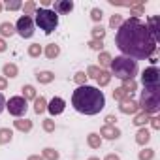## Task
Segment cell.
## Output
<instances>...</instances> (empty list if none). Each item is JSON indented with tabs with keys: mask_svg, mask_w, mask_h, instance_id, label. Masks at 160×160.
Masks as SVG:
<instances>
[{
	"mask_svg": "<svg viewBox=\"0 0 160 160\" xmlns=\"http://www.w3.org/2000/svg\"><path fill=\"white\" fill-rule=\"evenodd\" d=\"M98 60H100L102 66H109V64H111V55H109V53H100V58H98Z\"/></svg>",
	"mask_w": 160,
	"mask_h": 160,
	"instance_id": "cell-36",
	"label": "cell"
},
{
	"mask_svg": "<svg viewBox=\"0 0 160 160\" xmlns=\"http://www.w3.org/2000/svg\"><path fill=\"white\" fill-rule=\"evenodd\" d=\"M149 139H151L149 130H147V128H139V132L136 134V143H138V145H145Z\"/></svg>",
	"mask_w": 160,
	"mask_h": 160,
	"instance_id": "cell-15",
	"label": "cell"
},
{
	"mask_svg": "<svg viewBox=\"0 0 160 160\" xmlns=\"http://www.w3.org/2000/svg\"><path fill=\"white\" fill-rule=\"evenodd\" d=\"M109 68H111V73L115 77H119L121 81H128V79H134L138 73V60L121 55V57L111 58Z\"/></svg>",
	"mask_w": 160,
	"mask_h": 160,
	"instance_id": "cell-3",
	"label": "cell"
},
{
	"mask_svg": "<svg viewBox=\"0 0 160 160\" xmlns=\"http://www.w3.org/2000/svg\"><path fill=\"white\" fill-rule=\"evenodd\" d=\"M36 79H38L40 83H51L53 79H55V73H51V72H38Z\"/></svg>",
	"mask_w": 160,
	"mask_h": 160,
	"instance_id": "cell-20",
	"label": "cell"
},
{
	"mask_svg": "<svg viewBox=\"0 0 160 160\" xmlns=\"http://www.w3.org/2000/svg\"><path fill=\"white\" fill-rule=\"evenodd\" d=\"M100 72H102V70H100L98 66H89V70H87V77H94V79H96V77L100 75Z\"/></svg>",
	"mask_w": 160,
	"mask_h": 160,
	"instance_id": "cell-37",
	"label": "cell"
},
{
	"mask_svg": "<svg viewBox=\"0 0 160 160\" xmlns=\"http://www.w3.org/2000/svg\"><path fill=\"white\" fill-rule=\"evenodd\" d=\"M147 28H149V32H151V36L154 38V42H158L160 40V19L156 17V15H152V17H149V23H147Z\"/></svg>",
	"mask_w": 160,
	"mask_h": 160,
	"instance_id": "cell-12",
	"label": "cell"
},
{
	"mask_svg": "<svg viewBox=\"0 0 160 160\" xmlns=\"http://www.w3.org/2000/svg\"><path fill=\"white\" fill-rule=\"evenodd\" d=\"M2 8H4V6H2V4H0V12H2Z\"/></svg>",
	"mask_w": 160,
	"mask_h": 160,
	"instance_id": "cell-49",
	"label": "cell"
},
{
	"mask_svg": "<svg viewBox=\"0 0 160 160\" xmlns=\"http://www.w3.org/2000/svg\"><path fill=\"white\" fill-rule=\"evenodd\" d=\"M136 87H138V83L134 81V79H128V81H124V85H122V89H124L128 94H132V92L136 91Z\"/></svg>",
	"mask_w": 160,
	"mask_h": 160,
	"instance_id": "cell-30",
	"label": "cell"
},
{
	"mask_svg": "<svg viewBox=\"0 0 160 160\" xmlns=\"http://www.w3.org/2000/svg\"><path fill=\"white\" fill-rule=\"evenodd\" d=\"M2 51H6V42L0 40V53H2Z\"/></svg>",
	"mask_w": 160,
	"mask_h": 160,
	"instance_id": "cell-47",
	"label": "cell"
},
{
	"mask_svg": "<svg viewBox=\"0 0 160 160\" xmlns=\"http://www.w3.org/2000/svg\"><path fill=\"white\" fill-rule=\"evenodd\" d=\"M6 87H8L6 77H0V91H6Z\"/></svg>",
	"mask_w": 160,
	"mask_h": 160,
	"instance_id": "cell-42",
	"label": "cell"
},
{
	"mask_svg": "<svg viewBox=\"0 0 160 160\" xmlns=\"http://www.w3.org/2000/svg\"><path fill=\"white\" fill-rule=\"evenodd\" d=\"M115 121H117V119H115L113 115H108V117H106V122H108V124H111V126H113V122H115Z\"/></svg>",
	"mask_w": 160,
	"mask_h": 160,
	"instance_id": "cell-44",
	"label": "cell"
},
{
	"mask_svg": "<svg viewBox=\"0 0 160 160\" xmlns=\"http://www.w3.org/2000/svg\"><path fill=\"white\" fill-rule=\"evenodd\" d=\"M72 106L75 111L83 115H96L104 109L106 106V96L100 89L91 87V85H81L77 87L72 94Z\"/></svg>",
	"mask_w": 160,
	"mask_h": 160,
	"instance_id": "cell-2",
	"label": "cell"
},
{
	"mask_svg": "<svg viewBox=\"0 0 160 160\" xmlns=\"http://www.w3.org/2000/svg\"><path fill=\"white\" fill-rule=\"evenodd\" d=\"M141 83L145 89H154L160 87V72L156 66H149L145 68V72L141 73Z\"/></svg>",
	"mask_w": 160,
	"mask_h": 160,
	"instance_id": "cell-6",
	"label": "cell"
},
{
	"mask_svg": "<svg viewBox=\"0 0 160 160\" xmlns=\"http://www.w3.org/2000/svg\"><path fill=\"white\" fill-rule=\"evenodd\" d=\"M28 55L34 57V58L40 57V55H42V45H40V43H32V45L28 47Z\"/></svg>",
	"mask_w": 160,
	"mask_h": 160,
	"instance_id": "cell-27",
	"label": "cell"
},
{
	"mask_svg": "<svg viewBox=\"0 0 160 160\" xmlns=\"http://www.w3.org/2000/svg\"><path fill=\"white\" fill-rule=\"evenodd\" d=\"M19 8H23V2H19V0H12V2L8 0V2H6V10L8 12H15Z\"/></svg>",
	"mask_w": 160,
	"mask_h": 160,
	"instance_id": "cell-28",
	"label": "cell"
},
{
	"mask_svg": "<svg viewBox=\"0 0 160 160\" xmlns=\"http://www.w3.org/2000/svg\"><path fill=\"white\" fill-rule=\"evenodd\" d=\"M89 160H100V158H98V156H91Z\"/></svg>",
	"mask_w": 160,
	"mask_h": 160,
	"instance_id": "cell-48",
	"label": "cell"
},
{
	"mask_svg": "<svg viewBox=\"0 0 160 160\" xmlns=\"http://www.w3.org/2000/svg\"><path fill=\"white\" fill-rule=\"evenodd\" d=\"M89 47L94 49V51H100V49L104 47V43H102V40H91V42H89Z\"/></svg>",
	"mask_w": 160,
	"mask_h": 160,
	"instance_id": "cell-39",
	"label": "cell"
},
{
	"mask_svg": "<svg viewBox=\"0 0 160 160\" xmlns=\"http://www.w3.org/2000/svg\"><path fill=\"white\" fill-rule=\"evenodd\" d=\"M72 10H73V2H72V0H57L53 12L57 15H64V13H70Z\"/></svg>",
	"mask_w": 160,
	"mask_h": 160,
	"instance_id": "cell-11",
	"label": "cell"
},
{
	"mask_svg": "<svg viewBox=\"0 0 160 160\" xmlns=\"http://www.w3.org/2000/svg\"><path fill=\"white\" fill-rule=\"evenodd\" d=\"M43 160H57L58 158V152L55 151V149H51V147H47V149H43Z\"/></svg>",
	"mask_w": 160,
	"mask_h": 160,
	"instance_id": "cell-26",
	"label": "cell"
},
{
	"mask_svg": "<svg viewBox=\"0 0 160 160\" xmlns=\"http://www.w3.org/2000/svg\"><path fill=\"white\" fill-rule=\"evenodd\" d=\"M58 55H60V47H58L57 43H49V45L45 47V57H47V58L53 60V58H57Z\"/></svg>",
	"mask_w": 160,
	"mask_h": 160,
	"instance_id": "cell-16",
	"label": "cell"
},
{
	"mask_svg": "<svg viewBox=\"0 0 160 160\" xmlns=\"http://www.w3.org/2000/svg\"><path fill=\"white\" fill-rule=\"evenodd\" d=\"M121 25H122V17H121V15H113V17L109 19V27H111V28H119Z\"/></svg>",
	"mask_w": 160,
	"mask_h": 160,
	"instance_id": "cell-34",
	"label": "cell"
},
{
	"mask_svg": "<svg viewBox=\"0 0 160 160\" xmlns=\"http://www.w3.org/2000/svg\"><path fill=\"white\" fill-rule=\"evenodd\" d=\"M143 113H156L160 109V87L154 89H143L141 96H139V104H138Z\"/></svg>",
	"mask_w": 160,
	"mask_h": 160,
	"instance_id": "cell-4",
	"label": "cell"
},
{
	"mask_svg": "<svg viewBox=\"0 0 160 160\" xmlns=\"http://www.w3.org/2000/svg\"><path fill=\"white\" fill-rule=\"evenodd\" d=\"M149 119H151V115H149V113H139V115H136L134 124H136V126H143V124H147V122H149Z\"/></svg>",
	"mask_w": 160,
	"mask_h": 160,
	"instance_id": "cell-25",
	"label": "cell"
},
{
	"mask_svg": "<svg viewBox=\"0 0 160 160\" xmlns=\"http://www.w3.org/2000/svg\"><path fill=\"white\" fill-rule=\"evenodd\" d=\"M109 79H111V73H109V72H106V70H102V72H100V75L96 77V81H98V85H100V87H106V85L109 83Z\"/></svg>",
	"mask_w": 160,
	"mask_h": 160,
	"instance_id": "cell-22",
	"label": "cell"
},
{
	"mask_svg": "<svg viewBox=\"0 0 160 160\" xmlns=\"http://www.w3.org/2000/svg\"><path fill=\"white\" fill-rule=\"evenodd\" d=\"M64 108H66V102H64L62 98L55 96V98L49 102V106H47V111H49L51 115H60V113L64 111Z\"/></svg>",
	"mask_w": 160,
	"mask_h": 160,
	"instance_id": "cell-10",
	"label": "cell"
},
{
	"mask_svg": "<svg viewBox=\"0 0 160 160\" xmlns=\"http://www.w3.org/2000/svg\"><path fill=\"white\" fill-rule=\"evenodd\" d=\"M27 160H43V156H40V154H32V156H28Z\"/></svg>",
	"mask_w": 160,
	"mask_h": 160,
	"instance_id": "cell-45",
	"label": "cell"
},
{
	"mask_svg": "<svg viewBox=\"0 0 160 160\" xmlns=\"http://www.w3.org/2000/svg\"><path fill=\"white\" fill-rule=\"evenodd\" d=\"M23 10H25V15L28 17V15L36 13V10H38V8H36V4H34V2H27V4L23 6Z\"/></svg>",
	"mask_w": 160,
	"mask_h": 160,
	"instance_id": "cell-32",
	"label": "cell"
},
{
	"mask_svg": "<svg viewBox=\"0 0 160 160\" xmlns=\"http://www.w3.org/2000/svg\"><path fill=\"white\" fill-rule=\"evenodd\" d=\"M15 30L19 32L21 38H32V34H34V21L30 17L23 15V17H19V21L15 25Z\"/></svg>",
	"mask_w": 160,
	"mask_h": 160,
	"instance_id": "cell-8",
	"label": "cell"
},
{
	"mask_svg": "<svg viewBox=\"0 0 160 160\" xmlns=\"http://www.w3.org/2000/svg\"><path fill=\"white\" fill-rule=\"evenodd\" d=\"M119 109L124 113V115H134V113H138V109H139V106L132 100V94H128L126 98H122L121 100V106H119Z\"/></svg>",
	"mask_w": 160,
	"mask_h": 160,
	"instance_id": "cell-9",
	"label": "cell"
},
{
	"mask_svg": "<svg viewBox=\"0 0 160 160\" xmlns=\"http://www.w3.org/2000/svg\"><path fill=\"white\" fill-rule=\"evenodd\" d=\"M98 136L100 138H106V139H117L121 136V130L115 128V126H111V124H106V126H102V130H100Z\"/></svg>",
	"mask_w": 160,
	"mask_h": 160,
	"instance_id": "cell-13",
	"label": "cell"
},
{
	"mask_svg": "<svg viewBox=\"0 0 160 160\" xmlns=\"http://www.w3.org/2000/svg\"><path fill=\"white\" fill-rule=\"evenodd\" d=\"M104 34H106V30H104L102 27H94V28H92V40H102Z\"/></svg>",
	"mask_w": 160,
	"mask_h": 160,
	"instance_id": "cell-35",
	"label": "cell"
},
{
	"mask_svg": "<svg viewBox=\"0 0 160 160\" xmlns=\"http://www.w3.org/2000/svg\"><path fill=\"white\" fill-rule=\"evenodd\" d=\"M115 43L124 57H130L134 60L136 58L138 60L151 58L152 53L156 51V42L151 36L147 25L136 17L122 21V25L117 28Z\"/></svg>",
	"mask_w": 160,
	"mask_h": 160,
	"instance_id": "cell-1",
	"label": "cell"
},
{
	"mask_svg": "<svg viewBox=\"0 0 160 160\" xmlns=\"http://www.w3.org/2000/svg\"><path fill=\"white\" fill-rule=\"evenodd\" d=\"M23 98H25L27 102L36 98V91H34V87H32V85H25V87H23Z\"/></svg>",
	"mask_w": 160,
	"mask_h": 160,
	"instance_id": "cell-23",
	"label": "cell"
},
{
	"mask_svg": "<svg viewBox=\"0 0 160 160\" xmlns=\"http://www.w3.org/2000/svg\"><path fill=\"white\" fill-rule=\"evenodd\" d=\"M149 121H151V124H152V128H154V130H158V128H160V121H158V117H151Z\"/></svg>",
	"mask_w": 160,
	"mask_h": 160,
	"instance_id": "cell-41",
	"label": "cell"
},
{
	"mask_svg": "<svg viewBox=\"0 0 160 160\" xmlns=\"http://www.w3.org/2000/svg\"><path fill=\"white\" fill-rule=\"evenodd\" d=\"M12 136H13V132L10 128H0V145L12 141Z\"/></svg>",
	"mask_w": 160,
	"mask_h": 160,
	"instance_id": "cell-21",
	"label": "cell"
},
{
	"mask_svg": "<svg viewBox=\"0 0 160 160\" xmlns=\"http://www.w3.org/2000/svg\"><path fill=\"white\" fill-rule=\"evenodd\" d=\"M2 72H4V75L6 77H17V66L15 64H6L4 68H2Z\"/></svg>",
	"mask_w": 160,
	"mask_h": 160,
	"instance_id": "cell-24",
	"label": "cell"
},
{
	"mask_svg": "<svg viewBox=\"0 0 160 160\" xmlns=\"http://www.w3.org/2000/svg\"><path fill=\"white\" fill-rule=\"evenodd\" d=\"M152 156H154V151H152V149H143V151H139V160H152Z\"/></svg>",
	"mask_w": 160,
	"mask_h": 160,
	"instance_id": "cell-31",
	"label": "cell"
},
{
	"mask_svg": "<svg viewBox=\"0 0 160 160\" xmlns=\"http://www.w3.org/2000/svg\"><path fill=\"white\" fill-rule=\"evenodd\" d=\"M45 109H47V102H45V98H43V96H40V98L36 96V98H34V111L40 115V113H43Z\"/></svg>",
	"mask_w": 160,
	"mask_h": 160,
	"instance_id": "cell-17",
	"label": "cell"
},
{
	"mask_svg": "<svg viewBox=\"0 0 160 160\" xmlns=\"http://www.w3.org/2000/svg\"><path fill=\"white\" fill-rule=\"evenodd\" d=\"M104 160H121V158H119L117 154H108V156H106Z\"/></svg>",
	"mask_w": 160,
	"mask_h": 160,
	"instance_id": "cell-46",
	"label": "cell"
},
{
	"mask_svg": "<svg viewBox=\"0 0 160 160\" xmlns=\"http://www.w3.org/2000/svg\"><path fill=\"white\" fill-rule=\"evenodd\" d=\"M126 96H128V92H126L122 87H119V89H115V91H113V98H115V100H119V102H121L122 98H126Z\"/></svg>",
	"mask_w": 160,
	"mask_h": 160,
	"instance_id": "cell-33",
	"label": "cell"
},
{
	"mask_svg": "<svg viewBox=\"0 0 160 160\" xmlns=\"http://www.w3.org/2000/svg\"><path fill=\"white\" fill-rule=\"evenodd\" d=\"M13 124L21 132H30L32 130V121H28V119H17V121H13Z\"/></svg>",
	"mask_w": 160,
	"mask_h": 160,
	"instance_id": "cell-14",
	"label": "cell"
},
{
	"mask_svg": "<svg viewBox=\"0 0 160 160\" xmlns=\"http://www.w3.org/2000/svg\"><path fill=\"white\" fill-rule=\"evenodd\" d=\"M43 130L45 132H55V121L53 119H45L43 121Z\"/></svg>",
	"mask_w": 160,
	"mask_h": 160,
	"instance_id": "cell-38",
	"label": "cell"
},
{
	"mask_svg": "<svg viewBox=\"0 0 160 160\" xmlns=\"http://www.w3.org/2000/svg\"><path fill=\"white\" fill-rule=\"evenodd\" d=\"M13 32H15V27L12 23H2V25H0V34H2L4 38L13 36Z\"/></svg>",
	"mask_w": 160,
	"mask_h": 160,
	"instance_id": "cell-19",
	"label": "cell"
},
{
	"mask_svg": "<svg viewBox=\"0 0 160 160\" xmlns=\"http://www.w3.org/2000/svg\"><path fill=\"white\" fill-rule=\"evenodd\" d=\"M36 25H38L45 34H51V32L57 28V25H58V15H57L53 10H43V8H40V10H36Z\"/></svg>",
	"mask_w": 160,
	"mask_h": 160,
	"instance_id": "cell-5",
	"label": "cell"
},
{
	"mask_svg": "<svg viewBox=\"0 0 160 160\" xmlns=\"http://www.w3.org/2000/svg\"><path fill=\"white\" fill-rule=\"evenodd\" d=\"M6 108H8L10 115H13V117H19V119H21V117L27 113L28 104H27V100H25L23 96H13V98H10V100L6 102Z\"/></svg>",
	"mask_w": 160,
	"mask_h": 160,
	"instance_id": "cell-7",
	"label": "cell"
},
{
	"mask_svg": "<svg viewBox=\"0 0 160 160\" xmlns=\"http://www.w3.org/2000/svg\"><path fill=\"white\" fill-rule=\"evenodd\" d=\"M73 81L81 87V85H85V81H87V73L85 72H77L75 75H73Z\"/></svg>",
	"mask_w": 160,
	"mask_h": 160,
	"instance_id": "cell-29",
	"label": "cell"
},
{
	"mask_svg": "<svg viewBox=\"0 0 160 160\" xmlns=\"http://www.w3.org/2000/svg\"><path fill=\"white\" fill-rule=\"evenodd\" d=\"M4 108H6V100H4V96H2V92H0V113L4 111Z\"/></svg>",
	"mask_w": 160,
	"mask_h": 160,
	"instance_id": "cell-43",
	"label": "cell"
},
{
	"mask_svg": "<svg viewBox=\"0 0 160 160\" xmlns=\"http://www.w3.org/2000/svg\"><path fill=\"white\" fill-rule=\"evenodd\" d=\"M87 143H89V147H92V149H100V145H102V138H100L98 134H89Z\"/></svg>",
	"mask_w": 160,
	"mask_h": 160,
	"instance_id": "cell-18",
	"label": "cell"
},
{
	"mask_svg": "<svg viewBox=\"0 0 160 160\" xmlns=\"http://www.w3.org/2000/svg\"><path fill=\"white\" fill-rule=\"evenodd\" d=\"M102 15H104V13H102V10H98V8H94V10L91 12V17H92V21H96V23L102 21Z\"/></svg>",
	"mask_w": 160,
	"mask_h": 160,
	"instance_id": "cell-40",
	"label": "cell"
}]
</instances>
